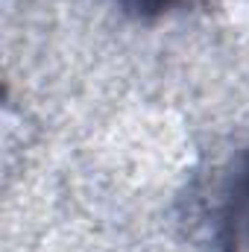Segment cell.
Masks as SVG:
<instances>
[{"instance_id": "cell-1", "label": "cell", "mask_w": 249, "mask_h": 252, "mask_svg": "<svg viewBox=\"0 0 249 252\" xmlns=\"http://www.w3.org/2000/svg\"><path fill=\"white\" fill-rule=\"evenodd\" d=\"M223 229H226L229 247H235V252H249V153L244 156L238 173L232 176V185L226 193Z\"/></svg>"}, {"instance_id": "cell-2", "label": "cell", "mask_w": 249, "mask_h": 252, "mask_svg": "<svg viewBox=\"0 0 249 252\" xmlns=\"http://www.w3.org/2000/svg\"><path fill=\"white\" fill-rule=\"evenodd\" d=\"M176 3H179V0H124V6L132 15H138V18H156V15H161V12L173 9Z\"/></svg>"}]
</instances>
